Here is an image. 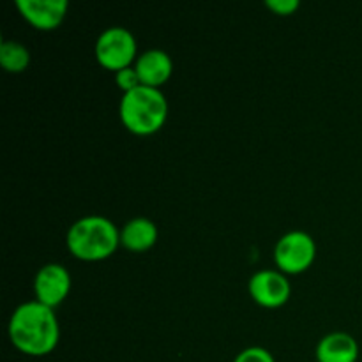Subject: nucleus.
I'll list each match as a JSON object with an SVG mask.
<instances>
[{"mask_svg":"<svg viewBox=\"0 0 362 362\" xmlns=\"http://www.w3.org/2000/svg\"><path fill=\"white\" fill-rule=\"evenodd\" d=\"M9 338L20 352L41 357L52 352L60 338V327L53 308L28 300L14 310L9 322Z\"/></svg>","mask_w":362,"mask_h":362,"instance_id":"obj_1","label":"nucleus"},{"mask_svg":"<svg viewBox=\"0 0 362 362\" xmlns=\"http://www.w3.org/2000/svg\"><path fill=\"white\" fill-rule=\"evenodd\" d=\"M119 244L120 232L105 216H85L67 232V247L80 260H105L115 253Z\"/></svg>","mask_w":362,"mask_h":362,"instance_id":"obj_2","label":"nucleus"},{"mask_svg":"<svg viewBox=\"0 0 362 362\" xmlns=\"http://www.w3.org/2000/svg\"><path fill=\"white\" fill-rule=\"evenodd\" d=\"M168 115V101L159 88L138 85L124 92L120 101V119L134 134H152L165 124Z\"/></svg>","mask_w":362,"mask_h":362,"instance_id":"obj_3","label":"nucleus"},{"mask_svg":"<svg viewBox=\"0 0 362 362\" xmlns=\"http://www.w3.org/2000/svg\"><path fill=\"white\" fill-rule=\"evenodd\" d=\"M315 255H317V246L313 237L303 230L285 233L274 247L276 265L286 274H299L310 269Z\"/></svg>","mask_w":362,"mask_h":362,"instance_id":"obj_4","label":"nucleus"},{"mask_svg":"<svg viewBox=\"0 0 362 362\" xmlns=\"http://www.w3.org/2000/svg\"><path fill=\"white\" fill-rule=\"evenodd\" d=\"M95 57L106 69L120 71L129 67L136 57V39L127 28L108 27L95 41Z\"/></svg>","mask_w":362,"mask_h":362,"instance_id":"obj_5","label":"nucleus"},{"mask_svg":"<svg viewBox=\"0 0 362 362\" xmlns=\"http://www.w3.org/2000/svg\"><path fill=\"white\" fill-rule=\"evenodd\" d=\"M35 297L39 303L55 308L62 303L71 290V276L64 265L48 264L35 274Z\"/></svg>","mask_w":362,"mask_h":362,"instance_id":"obj_6","label":"nucleus"},{"mask_svg":"<svg viewBox=\"0 0 362 362\" xmlns=\"http://www.w3.org/2000/svg\"><path fill=\"white\" fill-rule=\"evenodd\" d=\"M290 283L283 272L278 271H258L250 279V293L260 306L278 308L288 300Z\"/></svg>","mask_w":362,"mask_h":362,"instance_id":"obj_7","label":"nucleus"},{"mask_svg":"<svg viewBox=\"0 0 362 362\" xmlns=\"http://www.w3.org/2000/svg\"><path fill=\"white\" fill-rule=\"evenodd\" d=\"M25 20L41 30H52L62 23L67 11V0H16Z\"/></svg>","mask_w":362,"mask_h":362,"instance_id":"obj_8","label":"nucleus"},{"mask_svg":"<svg viewBox=\"0 0 362 362\" xmlns=\"http://www.w3.org/2000/svg\"><path fill=\"white\" fill-rule=\"evenodd\" d=\"M136 73L141 85L158 88L172 76V59L163 49H147L136 59Z\"/></svg>","mask_w":362,"mask_h":362,"instance_id":"obj_9","label":"nucleus"},{"mask_svg":"<svg viewBox=\"0 0 362 362\" xmlns=\"http://www.w3.org/2000/svg\"><path fill=\"white\" fill-rule=\"evenodd\" d=\"M357 357L359 345L346 332H331L317 346L318 362H356Z\"/></svg>","mask_w":362,"mask_h":362,"instance_id":"obj_10","label":"nucleus"},{"mask_svg":"<svg viewBox=\"0 0 362 362\" xmlns=\"http://www.w3.org/2000/svg\"><path fill=\"white\" fill-rule=\"evenodd\" d=\"M158 240V226L148 218H133L120 232V244L131 251H145Z\"/></svg>","mask_w":362,"mask_h":362,"instance_id":"obj_11","label":"nucleus"},{"mask_svg":"<svg viewBox=\"0 0 362 362\" xmlns=\"http://www.w3.org/2000/svg\"><path fill=\"white\" fill-rule=\"evenodd\" d=\"M0 64L9 73H21L30 64V52L18 41H4L0 46Z\"/></svg>","mask_w":362,"mask_h":362,"instance_id":"obj_12","label":"nucleus"},{"mask_svg":"<svg viewBox=\"0 0 362 362\" xmlns=\"http://www.w3.org/2000/svg\"><path fill=\"white\" fill-rule=\"evenodd\" d=\"M233 362H276V361L269 350L262 349V346H250V349L243 350Z\"/></svg>","mask_w":362,"mask_h":362,"instance_id":"obj_13","label":"nucleus"},{"mask_svg":"<svg viewBox=\"0 0 362 362\" xmlns=\"http://www.w3.org/2000/svg\"><path fill=\"white\" fill-rule=\"evenodd\" d=\"M115 80L117 85H119L124 92H129L133 90V88H136L138 85H141L136 69H133V67H124V69L117 71Z\"/></svg>","mask_w":362,"mask_h":362,"instance_id":"obj_14","label":"nucleus"},{"mask_svg":"<svg viewBox=\"0 0 362 362\" xmlns=\"http://www.w3.org/2000/svg\"><path fill=\"white\" fill-rule=\"evenodd\" d=\"M265 6L278 14H292L293 11L299 9L300 2L299 0H267Z\"/></svg>","mask_w":362,"mask_h":362,"instance_id":"obj_15","label":"nucleus"}]
</instances>
